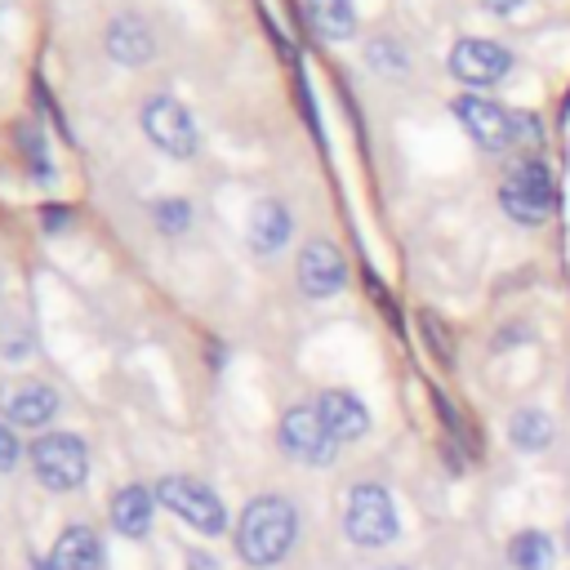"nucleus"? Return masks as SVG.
I'll return each instance as SVG.
<instances>
[{
    "mask_svg": "<svg viewBox=\"0 0 570 570\" xmlns=\"http://www.w3.org/2000/svg\"><path fill=\"white\" fill-rule=\"evenodd\" d=\"M294 534H298V512H294V503L281 499V494H263V499H254V503L240 512L236 552H240L249 566H276V561L294 548Z\"/></svg>",
    "mask_w": 570,
    "mask_h": 570,
    "instance_id": "obj_1",
    "label": "nucleus"
},
{
    "mask_svg": "<svg viewBox=\"0 0 570 570\" xmlns=\"http://www.w3.org/2000/svg\"><path fill=\"white\" fill-rule=\"evenodd\" d=\"M156 503L160 508H169L174 517H183L191 530H200V534H223L227 530V508H223V499L205 485V481H196V476H165L160 485H156Z\"/></svg>",
    "mask_w": 570,
    "mask_h": 570,
    "instance_id": "obj_2",
    "label": "nucleus"
},
{
    "mask_svg": "<svg viewBox=\"0 0 570 570\" xmlns=\"http://www.w3.org/2000/svg\"><path fill=\"white\" fill-rule=\"evenodd\" d=\"M343 530L361 548H383L396 539V508L383 485H352L343 503Z\"/></svg>",
    "mask_w": 570,
    "mask_h": 570,
    "instance_id": "obj_3",
    "label": "nucleus"
},
{
    "mask_svg": "<svg viewBox=\"0 0 570 570\" xmlns=\"http://www.w3.org/2000/svg\"><path fill=\"white\" fill-rule=\"evenodd\" d=\"M499 205L512 223H525V227H539L552 209V174L543 160H521L503 187H499Z\"/></svg>",
    "mask_w": 570,
    "mask_h": 570,
    "instance_id": "obj_4",
    "label": "nucleus"
},
{
    "mask_svg": "<svg viewBox=\"0 0 570 570\" xmlns=\"http://www.w3.org/2000/svg\"><path fill=\"white\" fill-rule=\"evenodd\" d=\"M31 468L49 490H76L89 476V450L71 432H45L31 445Z\"/></svg>",
    "mask_w": 570,
    "mask_h": 570,
    "instance_id": "obj_5",
    "label": "nucleus"
},
{
    "mask_svg": "<svg viewBox=\"0 0 570 570\" xmlns=\"http://www.w3.org/2000/svg\"><path fill=\"white\" fill-rule=\"evenodd\" d=\"M281 450L289 459L307 463V468H325L338 454V436L325 428V419H321L316 405H294L281 419Z\"/></svg>",
    "mask_w": 570,
    "mask_h": 570,
    "instance_id": "obj_6",
    "label": "nucleus"
},
{
    "mask_svg": "<svg viewBox=\"0 0 570 570\" xmlns=\"http://www.w3.org/2000/svg\"><path fill=\"white\" fill-rule=\"evenodd\" d=\"M142 129H147V138H151L165 156H191V151H196V120H191V111H187L178 98H169V94H156V98L142 102Z\"/></svg>",
    "mask_w": 570,
    "mask_h": 570,
    "instance_id": "obj_7",
    "label": "nucleus"
},
{
    "mask_svg": "<svg viewBox=\"0 0 570 570\" xmlns=\"http://www.w3.org/2000/svg\"><path fill=\"white\" fill-rule=\"evenodd\" d=\"M450 71H454V80H463L472 89H490V85H499L512 71V53L503 45H494V40L463 36L450 49Z\"/></svg>",
    "mask_w": 570,
    "mask_h": 570,
    "instance_id": "obj_8",
    "label": "nucleus"
},
{
    "mask_svg": "<svg viewBox=\"0 0 570 570\" xmlns=\"http://www.w3.org/2000/svg\"><path fill=\"white\" fill-rule=\"evenodd\" d=\"M454 116H459V125L468 129V138H472L476 147H485V151H503V147L512 142V134H517L512 111L499 107L494 98H481V94L454 98Z\"/></svg>",
    "mask_w": 570,
    "mask_h": 570,
    "instance_id": "obj_9",
    "label": "nucleus"
},
{
    "mask_svg": "<svg viewBox=\"0 0 570 570\" xmlns=\"http://www.w3.org/2000/svg\"><path fill=\"white\" fill-rule=\"evenodd\" d=\"M347 285V263L338 254V245L330 240H307L298 254V289L307 298H330Z\"/></svg>",
    "mask_w": 570,
    "mask_h": 570,
    "instance_id": "obj_10",
    "label": "nucleus"
},
{
    "mask_svg": "<svg viewBox=\"0 0 570 570\" xmlns=\"http://www.w3.org/2000/svg\"><path fill=\"white\" fill-rule=\"evenodd\" d=\"M4 410H9V423L18 428H45L58 410V392L49 383H18L9 396H4Z\"/></svg>",
    "mask_w": 570,
    "mask_h": 570,
    "instance_id": "obj_11",
    "label": "nucleus"
},
{
    "mask_svg": "<svg viewBox=\"0 0 570 570\" xmlns=\"http://www.w3.org/2000/svg\"><path fill=\"white\" fill-rule=\"evenodd\" d=\"M107 53H111L116 62H125V67H138V62H147V58L156 53L151 27H147L142 18H134V13L116 18V22L107 27Z\"/></svg>",
    "mask_w": 570,
    "mask_h": 570,
    "instance_id": "obj_12",
    "label": "nucleus"
},
{
    "mask_svg": "<svg viewBox=\"0 0 570 570\" xmlns=\"http://www.w3.org/2000/svg\"><path fill=\"white\" fill-rule=\"evenodd\" d=\"M249 249L254 254H276L285 240H289V232H294V223H289V209L281 205V200H258L254 209H249Z\"/></svg>",
    "mask_w": 570,
    "mask_h": 570,
    "instance_id": "obj_13",
    "label": "nucleus"
},
{
    "mask_svg": "<svg viewBox=\"0 0 570 570\" xmlns=\"http://www.w3.org/2000/svg\"><path fill=\"white\" fill-rule=\"evenodd\" d=\"M316 410H321V419H325V428L338 436V441H356V436H365V428H370V410L352 396V392H321V401H316Z\"/></svg>",
    "mask_w": 570,
    "mask_h": 570,
    "instance_id": "obj_14",
    "label": "nucleus"
},
{
    "mask_svg": "<svg viewBox=\"0 0 570 570\" xmlns=\"http://www.w3.org/2000/svg\"><path fill=\"white\" fill-rule=\"evenodd\" d=\"M53 570H98L102 561V548H98V534L89 525H67L49 552Z\"/></svg>",
    "mask_w": 570,
    "mask_h": 570,
    "instance_id": "obj_15",
    "label": "nucleus"
},
{
    "mask_svg": "<svg viewBox=\"0 0 570 570\" xmlns=\"http://www.w3.org/2000/svg\"><path fill=\"white\" fill-rule=\"evenodd\" d=\"M151 508H156V490L125 485V490L111 499V525H116L125 539H142L147 525H151Z\"/></svg>",
    "mask_w": 570,
    "mask_h": 570,
    "instance_id": "obj_16",
    "label": "nucleus"
},
{
    "mask_svg": "<svg viewBox=\"0 0 570 570\" xmlns=\"http://www.w3.org/2000/svg\"><path fill=\"white\" fill-rule=\"evenodd\" d=\"M307 4V22L316 36L325 40H347L356 31V9L352 0H303Z\"/></svg>",
    "mask_w": 570,
    "mask_h": 570,
    "instance_id": "obj_17",
    "label": "nucleus"
},
{
    "mask_svg": "<svg viewBox=\"0 0 570 570\" xmlns=\"http://www.w3.org/2000/svg\"><path fill=\"white\" fill-rule=\"evenodd\" d=\"M508 441L517 445V450H543L548 441H552V419L543 414V410H517L512 419H508Z\"/></svg>",
    "mask_w": 570,
    "mask_h": 570,
    "instance_id": "obj_18",
    "label": "nucleus"
},
{
    "mask_svg": "<svg viewBox=\"0 0 570 570\" xmlns=\"http://www.w3.org/2000/svg\"><path fill=\"white\" fill-rule=\"evenodd\" d=\"M552 539L543 530H521L512 543H508V557L517 561V570H548L552 566Z\"/></svg>",
    "mask_w": 570,
    "mask_h": 570,
    "instance_id": "obj_19",
    "label": "nucleus"
},
{
    "mask_svg": "<svg viewBox=\"0 0 570 570\" xmlns=\"http://www.w3.org/2000/svg\"><path fill=\"white\" fill-rule=\"evenodd\" d=\"M156 227L165 232V236H178V232H187V223H191V205L187 200H178V196H169V200H156Z\"/></svg>",
    "mask_w": 570,
    "mask_h": 570,
    "instance_id": "obj_20",
    "label": "nucleus"
},
{
    "mask_svg": "<svg viewBox=\"0 0 570 570\" xmlns=\"http://www.w3.org/2000/svg\"><path fill=\"white\" fill-rule=\"evenodd\" d=\"M18 436H13V428L9 423H0V472H9L13 463H18Z\"/></svg>",
    "mask_w": 570,
    "mask_h": 570,
    "instance_id": "obj_21",
    "label": "nucleus"
},
{
    "mask_svg": "<svg viewBox=\"0 0 570 570\" xmlns=\"http://www.w3.org/2000/svg\"><path fill=\"white\" fill-rule=\"evenodd\" d=\"M67 223H71V209H62V205H49V209H45V227H49V232H58V227H67Z\"/></svg>",
    "mask_w": 570,
    "mask_h": 570,
    "instance_id": "obj_22",
    "label": "nucleus"
},
{
    "mask_svg": "<svg viewBox=\"0 0 570 570\" xmlns=\"http://www.w3.org/2000/svg\"><path fill=\"white\" fill-rule=\"evenodd\" d=\"M517 4H525V0H485V9H490V13H512Z\"/></svg>",
    "mask_w": 570,
    "mask_h": 570,
    "instance_id": "obj_23",
    "label": "nucleus"
},
{
    "mask_svg": "<svg viewBox=\"0 0 570 570\" xmlns=\"http://www.w3.org/2000/svg\"><path fill=\"white\" fill-rule=\"evenodd\" d=\"M387 570H405V566H387Z\"/></svg>",
    "mask_w": 570,
    "mask_h": 570,
    "instance_id": "obj_24",
    "label": "nucleus"
}]
</instances>
